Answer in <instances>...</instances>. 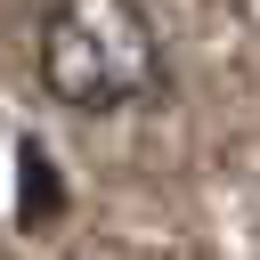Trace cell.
Segmentation results:
<instances>
[{
    "instance_id": "obj_1",
    "label": "cell",
    "mask_w": 260,
    "mask_h": 260,
    "mask_svg": "<svg viewBox=\"0 0 260 260\" xmlns=\"http://www.w3.org/2000/svg\"><path fill=\"white\" fill-rule=\"evenodd\" d=\"M41 81L73 114H106V106H130L162 81V41L138 0H49Z\"/></svg>"
}]
</instances>
